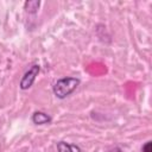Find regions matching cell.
<instances>
[{
	"label": "cell",
	"mask_w": 152,
	"mask_h": 152,
	"mask_svg": "<svg viewBox=\"0 0 152 152\" xmlns=\"http://www.w3.org/2000/svg\"><path fill=\"white\" fill-rule=\"evenodd\" d=\"M39 6H40L39 0H30V1H25L24 4V8L28 13H36L39 10Z\"/></svg>",
	"instance_id": "5"
},
{
	"label": "cell",
	"mask_w": 152,
	"mask_h": 152,
	"mask_svg": "<svg viewBox=\"0 0 152 152\" xmlns=\"http://www.w3.org/2000/svg\"><path fill=\"white\" fill-rule=\"evenodd\" d=\"M81 81L77 77H72V76H68V77H63L59 78L52 87V93L53 95L59 99L63 100L65 97H68L69 95H71L77 87L80 86Z\"/></svg>",
	"instance_id": "1"
},
{
	"label": "cell",
	"mask_w": 152,
	"mask_h": 152,
	"mask_svg": "<svg viewBox=\"0 0 152 152\" xmlns=\"http://www.w3.org/2000/svg\"><path fill=\"white\" fill-rule=\"evenodd\" d=\"M39 71H40V66H39L38 64L31 65V66L24 72L23 77H21V80H20V82H19V88H20L21 90H27V89H30V88L33 86V83H34V81H36V78H37V76H38V74H39Z\"/></svg>",
	"instance_id": "2"
},
{
	"label": "cell",
	"mask_w": 152,
	"mask_h": 152,
	"mask_svg": "<svg viewBox=\"0 0 152 152\" xmlns=\"http://www.w3.org/2000/svg\"><path fill=\"white\" fill-rule=\"evenodd\" d=\"M141 152H152V142L151 141H146L141 146Z\"/></svg>",
	"instance_id": "6"
},
{
	"label": "cell",
	"mask_w": 152,
	"mask_h": 152,
	"mask_svg": "<svg viewBox=\"0 0 152 152\" xmlns=\"http://www.w3.org/2000/svg\"><path fill=\"white\" fill-rule=\"evenodd\" d=\"M31 120H32V122H33L34 125L43 126V125H49V124L52 121V118H51L49 114L44 113V112L37 110V112H34V113L32 114Z\"/></svg>",
	"instance_id": "3"
},
{
	"label": "cell",
	"mask_w": 152,
	"mask_h": 152,
	"mask_svg": "<svg viewBox=\"0 0 152 152\" xmlns=\"http://www.w3.org/2000/svg\"><path fill=\"white\" fill-rule=\"evenodd\" d=\"M57 151L58 152H82L80 146H77L75 144H69L66 141H58Z\"/></svg>",
	"instance_id": "4"
}]
</instances>
